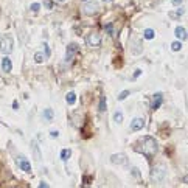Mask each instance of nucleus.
<instances>
[{
    "mask_svg": "<svg viewBox=\"0 0 188 188\" xmlns=\"http://www.w3.org/2000/svg\"><path fill=\"white\" fill-rule=\"evenodd\" d=\"M106 2H107V0H106Z\"/></svg>",
    "mask_w": 188,
    "mask_h": 188,
    "instance_id": "473e14b6",
    "label": "nucleus"
},
{
    "mask_svg": "<svg viewBox=\"0 0 188 188\" xmlns=\"http://www.w3.org/2000/svg\"><path fill=\"white\" fill-rule=\"evenodd\" d=\"M162 101H163V93L162 92H157L153 95V104H151V109L153 110H157L160 106H162Z\"/></svg>",
    "mask_w": 188,
    "mask_h": 188,
    "instance_id": "9b49d317",
    "label": "nucleus"
},
{
    "mask_svg": "<svg viewBox=\"0 0 188 188\" xmlns=\"http://www.w3.org/2000/svg\"><path fill=\"white\" fill-rule=\"evenodd\" d=\"M110 162L114 165H126L128 163V157H126V154H112L110 155Z\"/></svg>",
    "mask_w": 188,
    "mask_h": 188,
    "instance_id": "9d476101",
    "label": "nucleus"
},
{
    "mask_svg": "<svg viewBox=\"0 0 188 188\" xmlns=\"http://www.w3.org/2000/svg\"><path fill=\"white\" fill-rule=\"evenodd\" d=\"M174 36H176L179 41H187V28L185 26H177L174 30Z\"/></svg>",
    "mask_w": 188,
    "mask_h": 188,
    "instance_id": "f8f14e48",
    "label": "nucleus"
},
{
    "mask_svg": "<svg viewBox=\"0 0 188 188\" xmlns=\"http://www.w3.org/2000/svg\"><path fill=\"white\" fill-rule=\"evenodd\" d=\"M142 145H143V148H137V151L145 154L148 159H153L157 154V142L153 137H145L142 140Z\"/></svg>",
    "mask_w": 188,
    "mask_h": 188,
    "instance_id": "f257e3e1",
    "label": "nucleus"
},
{
    "mask_svg": "<svg viewBox=\"0 0 188 188\" xmlns=\"http://www.w3.org/2000/svg\"><path fill=\"white\" fill-rule=\"evenodd\" d=\"M145 128V120L140 118V117H137V118H134L131 124H129V129H131L132 132H137V131H140V129Z\"/></svg>",
    "mask_w": 188,
    "mask_h": 188,
    "instance_id": "1a4fd4ad",
    "label": "nucleus"
},
{
    "mask_svg": "<svg viewBox=\"0 0 188 188\" xmlns=\"http://www.w3.org/2000/svg\"><path fill=\"white\" fill-rule=\"evenodd\" d=\"M140 75H142V70H140V69H137V70H135V73H134V79H135V78H138V76H140Z\"/></svg>",
    "mask_w": 188,
    "mask_h": 188,
    "instance_id": "c756f323",
    "label": "nucleus"
},
{
    "mask_svg": "<svg viewBox=\"0 0 188 188\" xmlns=\"http://www.w3.org/2000/svg\"><path fill=\"white\" fill-rule=\"evenodd\" d=\"M70 155H71V149H62L61 151V160L62 162H67V160L70 159Z\"/></svg>",
    "mask_w": 188,
    "mask_h": 188,
    "instance_id": "412c9836",
    "label": "nucleus"
},
{
    "mask_svg": "<svg viewBox=\"0 0 188 188\" xmlns=\"http://www.w3.org/2000/svg\"><path fill=\"white\" fill-rule=\"evenodd\" d=\"M44 61H45V55H44L42 51L34 53V62H36V64H42Z\"/></svg>",
    "mask_w": 188,
    "mask_h": 188,
    "instance_id": "6ab92c4d",
    "label": "nucleus"
},
{
    "mask_svg": "<svg viewBox=\"0 0 188 188\" xmlns=\"http://www.w3.org/2000/svg\"><path fill=\"white\" fill-rule=\"evenodd\" d=\"M31 151L34 154V160L36 162H41L42 160V154H41V149H39V145L36 142H31Z\"/></svg>",
    "mask_w": 188,
    "mask_h": 188,
    "instance_id": "ddd939ff",
    "label": "nucleus"
},
{
    "mask_svg": "<svg viewBox=\"0 0 188 188\" xmlns=\"http://www.w3.org/2000/svg\"><path fill=\"white\" fill-rule=\"evenodd\" d=\"M12 47H14V41H12L11 36L6 34L0 39V51H2L3 55H10L12 51Z\"/></svg>",
    "mask_w": 188,
    "mask_h": 188,
    "instance_id": "f03ea898",
    "label": "nucleus"
},
{
    "mask_svg": "<svg viewBox=\"0 0 188 188\" xmlns=\"http://www.w3.org/2000/svg\"><path fill=\"white\" fill-rule=\"evenodd\" d=\"M44 5H45L47 10H53V2H51V0H45V2H44Z\"/></svg>",
    "mask_w": 188,
    "mask_h": 188,
    "instance_id": "bb28decb",
    "label": "nucleus"
},
{
    "mask_svg": "<svg viewBox=\"0 0 188 188\" xmlns=\"http://www.w3.org/2000/svg\"><path fill=\"white\" fill-rule=\"evenodd\" d=\"M87 45L92 47V48H96L101 45V34L98 31H92L90 34H87V39H86Z\"/></svg>",
    "mask_w": 188,
    "mask_h": 188,
    "instance_id": "20e7f679",
    "label": "nucleus"
},
{
    "mask_svg": "<svg viewBox=\"0 0 188 188\" xmlns=\"http://www.w3.org/2000/svg\"><path fill=\"white\" fill-rule=\"evenodd\" d=\"M30 10L33 11V12H37L39 10H41V5H39V3H33V5L30 6Z\"/></svg>",
    "mask_w": 188,
    "mask_h": 188,
    "instance_id": "393cba45",
    "label": "nucleus"
},
{
    "mask_svg": "<svg viewBox=\"0 0 188 188\" xmlns=\"http://www.w3.org/2000/svg\"><path fill=\"white\" fill-rule=\"evenodd\" d=\"M106 110V96H101L100 100V112H104Z\"/></svg>",
    "mask_w": 188,
    "mask_h": 188,
    "instance_id": "b1692460",
    "label": "nucleus"
},
{
    "mask_svg": "<svg viewBox=\"0 0 188 188\" xmlns=\"http://www.w3.org/2000/svg\"><path fill=\"white\" fill-rule=\"evenodd\" d=\"M123 118H124V115H123L121 110H117V112L114 114V121H115V123L121 124V123H123Z\"/></svg>",
    "mask_w": 188,
    "mask_h": 188,
    "instance_id": "aec40b11",
    "label": "nucleus"
},
{
    "mask_svg": "<svg viewBox=\"0 0 188 188\" xmlns=\"http://www.w3.org/2000/svg\"><path fill=\"white\" fill-rule=\"evenodd\" d=\"M2 70L6 71V73H10V71L12 70V62H11V59L8 56H5L2 59Z\"/></svg>",
    "mask_w": 188,
    "mask_h": 188,
    "instance_id": "4468645a",
    "label": "nucleus"
},
{
    "mask_svg": "<svg viewBox=\"0 0 188 188\" xmlns=\"http://www.w3.org/2000/svg\"><path fill=\"white\" fill-rule=\"evenodd\" d=\"M171 3L174 6H179V5H182V3H183V0H171Z\"/></svg>",
    "mask_w": 188,
    "mask_h": 188,
    "instance_id": "cd10ccee",
    "label": "nucleus"
},
{
    "mask_svg": "<svg viewBox=\"0 0 188 188\" xmlns=\"http://www.w3.org/2000/svg\"><path fill=\"white\" fill-rule=\"evenodd\" d=\"M185 8H177V10L176 11H171V12H169V17H171V19H179V17H182L183 14H185Z\"/></svg>",
    "mask_w": 188,
    "mask_h": 188,
    "instance_id": "2eb2a0df",
    "label": "nucleus"
},
{
    "mask_svg": "<svg viewBox=\"0 0 188 188\" xmlns=\"http://www.w3.org/2000/svg\"><path fill=\"white\" fill-rule=\"evenodd\" d=\"M79 51V47H78V44H69L67 45V50H65V62L67 64H70L71 61H73V58H75V55Z\"/></svg>",
    "mask_w": 188,
    "mask_h": 188,
    "instance_id": "39448f33",
    "label": "nucleus"
},
{
    "mask_svg": "<svg viewBox=\"0 0 188 188\" xmlns=\"http://www.w3.org/2000/svg\"><path fill=\"white\" fill-rule=\"evenodd\" d=\"M142 51H143L142 41H140V39L132 37V39H131V53H132V55H140Z\"/></svg>",
    "mask_w": 188,
    "mask_h": 188,
    "instance_id": "6e6552de",
    "label": "nucleus"
},
{
    "mask_svg": "<svg viewBox=\"0 0 188 188\" xmlns=\"http://www.w3.org/2000/svg\"><path fill=\"white\" fill-rule=\"evenodd\" d=\"M171 50H173V51H180V50H182V42H179V41L173 42V44H171Z\"/></svg>",
    "mask_w": 188,
    "mask_h": 188,
    "instance_id": "4be33fe9",
    "label": "nucleus"
},
{
    "mask_svg": "<svg viewBox=\"0 0 188 188\" xmlns=\"http://www.w3.org/2000/svg\"><path fill=\"white\" fill-rule=\"evenodd\" d=\"M44 55H45V58H50V55H51V53H50V48H48L47 44L44 45Z\"/></svg>",
    "mask_w": 188,
    "mask_h": 188,
    "instance_id": "a878e982",
    "label": "nucleus"
},
{
    "mask_svg": "<svg viewBox=\"0 0 188 188\" xmlns=\"http://www.w3.org/2000/svg\"><path fill=\"white\" fill-rule=\"evenodd\" d=\"M53 118H55V112H53V109H50V107H48V109L44 110V120H45V121L51 123Z\"/></svg>",
    "mask_w": 188,
    "mask_h": 188,
    "instance_id": "dca6fc26",
    "label": "nucleus"
},
{
    "mask_svg": "<svg viewBox=\"0 0 188 188\" xmlns=\"http://www.w3.org/2000/svg\"><path fill=\"white\" fill-rule=\"evenodd\" d=\"M165 176H166V171H165L163 166H155V168H153V171H151V180L154 183L163 182Z\"/></svg>",
    "mask_w": 188,
    "mask_h": 188,
    "instance_id": "7ed1b4c3",
    "label": "nucleus"
},
{
    "mask_svg": "<svg viewBox=\"0 0 188 188\" xmlns=\"http://www.w3.org/2000/svg\"><path fill=\"white\" fill-rule=\"evenodd\" d=\"M154 36H155V33H154V30H153V28H146L145 31H143V37L148 39V41L154 39Z\"/></svg>",
    "mask_w": 188,
    "mask_h": 188,
    "instance_id": "a211bd4d",
    "label": "nucleus"
},
{
    "mask_svg": "<svg viewBox=\"0 0 188 188\" xmlns=\"http://www.w3.org/2000/svg\"><path fill=\"white\" fill-rule=\"evenodd\" d=\"M55 2H59V3H62V2H65V0H55Z\"/></svg>",
    "mask_w": 188,
    "mask_h": 188,
    "instance_id": "2f4dec72",
    "label": "nucleus"
},
{
    "mask_svg": "<svg viewBox=\"0 0 188 188\" xmlns=\"http://www.w3.org/2000/svg\"><path fill=\"white\" fill-rule=\"evenodd\" d=\"M129 93H131L129 90H123V92H121V93H120V95L117 96V100H118V101H124V100H126V98L129 96Z\"/></svg>",
    "mask_w": 188,
    "mask_h": 188,
    "instance_id": "5701e85b",
    "label": "nucleus"
},
{
    "mask_svg": "<svg viewBox=\"0 0 188 188\" xmlns=\"http://www.w3.org/2000/svg\"><path fill=\"white\" fill-rule=\"evenodd\" d=\"M65 101H67V104L73 106L75 103H76V93H75V92H69L65 95Z\"/></svg>",
    "mask_w": 188,
    "mask_h": 188,
    "instance_id": "f3484780",
    "label": "nucleus"
},
{
    "mask_svg": "<svg viewBox=\"0 0 188 188\" xmlns=\"http://www.w3.org/2000/svg\"><path fill=\"white\" fill-rule=\"evenodd\" d=\"M98 10H100V5H98L96 2H87L86 5L83 6V12L86 16H95Z\"/></svg>",
    "mask_w": 188,
    "mask_h": 188,
    "instance_id": "423d86ee",
    "label": "nucleus"
},
{
    "mask_svg": "<svg viewBox=\"0 0 188 188\" xmlns=\"http://www.w3.org/2000/svg\"><path fill=\"white\" fill-rule=\"evenodd\" d=\"M17 165L20 166L22 171L31 173V163L28 162V159H26L25 155H19V157H17Z\"/></svg>",
    "mask_w": 188,
    "mask_h": 188,
    "instance_id": "0eeeda50",
    "label": "nucleus"
},
{
    "mask_svg": "<svg viewBox=\"0 0 188 188\" xmlns=\"http://www.w3.org/2000/svg\"><path fill=\"white\" fill-rule=\"evenodd\" d=\"M39 187H41V188H48V183L42 180V182H39Z\"/></svg>",
    "mask_w": 188,
    "mask_h": 188,
    "instance_id": "7c9ffc66",
    "label": "nucleus"
},
{
    "mask_svg": "<svg viewBox=\"0 0 188 188\" xmlns=\"http://www.w3.org/2000/svg\"><path fill=\"white\" fill-rule=\"evenodd\" d=\"M50 137L51 138H58V137H59V132H58V131H51L50 132Z\"/></svg>",
    "mask_w": 188,
    "mask_h": 188,
    "instance_id": "c85d7f7f",
    "label": "nucleus"
}]
</instances>
